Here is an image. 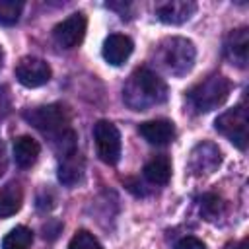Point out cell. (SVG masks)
<instances>
[{"label":"cell","mask_w":249,"mask_h":249,"mask_svg":"<svg viewBox=\"0 0 249 249\" xmlns=\"http://www.w3.org/2000/svg\"><path fill=\"white\" fill-rule=\"evenodd\" d=\"M123 99L132 111H146L167 99V84L150 68H138L128 76Z\"/></svg>","instance_id":"6da1fadb"},{"label":"cell","mask_w":249,"mask_h":249,"mask_svg":"<svg viewBox=\"0 0 249 249\" xmlns=\"http://www.w3.org/2000/svg\"><path fill=\"white\" fill-rule=\"evenodd\" d=\"M156 58L167 74L181 78L187 72H191L196 58V49L193 41L185 37H167L158 45Z\"/></svg>","instance_id":"7a4b0ae2"},{"label":"cell","mask_w":249,"mask_h":249,"mask_svg":"<svg viewBox=\"0 0 249 249\" xmlns=\"http://www.w3.org/2000/svg\"><path fill=\"white\" fill-rule=\"evenodd\" d=\"M23 119L31 126H35L39 132L49 136L53 140V144H56L58 140H62L66 134L72 132L70 115H68L66 107L60 105V103H51V105L25 109L23 111Z\"/></svg>","instance_id":"3957f363"},{"label":"cell","mask_w":249,"mask_h":249,"mask_svg":"<svg viewBox=\"0 0 249 249\" xmlns=\"http://www.w3.org/2000/svg\"><path fill=\"white\" fill-rule=\"evenodd\" d=\"M230 89H231V84L226 76L210 74L204 80H200L198 84H195L189 89L187 97H189L191 107L196 113H208L212 109H218L228 99Z\"/></svg>","instance_id":"277c9868"},{"label":"cell","mask_w":249,"mask_h":249,"mask_svg":"<svg viewBox=\"0 0 249 249\" xmlns=\"http://www.w3.org/2000/svg\"><path fill=\"white\" fill-rule=\"evenodd\" d=\"M249 119H247V109L243 105H237L233 109H228L226 113H222L216 121L214 126L216 130L226 136L235 148L245 150L247 148V140H249Z\"/></svg>","instance_id":"5b68a950"},{"label":"cell","mask_w":249,"mask_h":249,"mask_svg":"<svg viewBox=\"0 0 249 249\" xmlns=\"http://www.w3.org/2000/svg\"><path fill=\"white\" fill-rule=\"evenodd\" d=\"M93 140L97 156L103 163L115 165L121 160V132L109 121H97L93 126Z\"/></svg>","instance_id":"8992f818"},{"label":"cell","mask_w":249,"mask_h":249,"mask_svg":"<svg viewBox=\"0 0 249 249\" xmlns=\"http://www.w3.org/2000/svg\"><path fill=\"white\" fill-rule=\"evenodd\" d=\"M86 27H88V19L82 12L70 14L66 19H62L60 23L54 25L53 39L60 49H74L82 43V39L86 35Z\"/></svg>","instance_id":"52a82bcc"},{"label":"cell","mask_w":249,"mask_h":249,"mask_svg":"<svg viewBox=\"0 0 249 249\" xmlns=\"http://www.w3.org/2000/svg\"><path fill=\"white\" fill-rule=\"evenodd\" d=\"M16 78L21 86L25 88H39L51 80V66L47 60L37 58V56H23L16 64Z\"/></svg>","instance_id":"ba28073f"},{"label":"cell","mask_w":249,"mask_h":249,"mask_svg":"<svg viewBox=\"0 0 249 249\" xmlns=\"http://www.w3.org/2000/svg\"><path fill=\"white\" fill-rule=\"evenodd\" d=\"M222 161V154L218 150V146H214L212 142H200L193 148L191 156H189V169L193 175H206L212 173Z\"/></svg>","instance_id":"9c48e42d"},{"label":"cell","mask_w":249,"mask_h":249,"mask_svg":"<svg viewBox=\"0 0 249 249\" xmlns=\"http://www.w3.org/2000/svg\"><path fill=\"white\" fill-rule=\"evenodd\" d=\"M224 56L237 68L247 66L249 58V31L247 27L231 29L224 41Z\"/></svg>","instance_id":"30bf717a"},{"label":"cell","mask_w":249,"mask_h":249,"mask_svg":"<svg viewBox=\"0 0 249 249\" xmlns=\"http://www.w3.org/2000/svg\"><path fill=\"white\" fill-rule=\"evenodd\" d=\"M196 12V4L191 0H171L161 6H158L156 16L160 21L167 25H181L191 19V16Z\"/></svg>","instance_id":"8fae6325"},{"label":"cell","mask_w":249,"mask_h":249,"mask_svg":"<svg viewBox=\"0 0 249 249\" xmlns=\"http://www.w3.org/2000/svg\"><path fill=\"white\" fill-rule=\"evenodd\" d=\"M132 41L130 37L123 35V33H111L105 41H103V49H101V54L103 58L113 64V66H121L126 62V58L132 54Z\"/></svg>","instance_id":"7c38bea8"},{"label":"cell","mask_w":249,"mask_h":249,"mask_svg":"<svg viewBox=\"0 0 249 249\" xmlns=\"http://www.w3.org/2000/svg\"><path fill=\"white\" fill-rule=\"evenodd\" d=\"M140 136L154 146H165L175 138V124L167 119H154L146 121L138 126Z\"/></svg>","instance_id":"4fadbf2b"},{"label":"cell","mask_w":249,"mask_h":249,"mask_svg":"<svg viewBox=\"0 0 249 249\" xmlns=\"http://www.w3.org/2000/svg\"><path fill=\"white\" fill-rule=\"evenodd\" d=\"M84 179V158L80 152H70L66 156H60L58 163V181L66 187H74Z\"/></svg>","instance_id":"5bb4252c"},{"label":"cell","mask_w":249,"mask_h":249,"mask_svg":"<svg viewBox=\"0 0 249 249\" xmlns=\"http://www.w3.org/2000/svg\"><path fill=\"white\" fill-rule=\"evenodd\" d=\"M39 152H41V146L31 136H25L23 134V136H19V138L14 140V160H16V163L21 169L31 167L37 161Z\"/></svg>","instance_id":"9a60e30c"},{"label":"cell","mask_w":249,"mask_h":249,"mask_svg":"<svg viewBox=\"0 0 249 249\" xmlns=\"http://www.w3.org/2000/svg\"><path fill=\"white\" fill-rule=\"evenodd\" d=\"M21 202H23V191L19 183L10 181L0 187V218L14 216L21 208Z\"/></svg>","instance_id":"2e32d148"},{"label":"cell","mask_w":249,"mask_h":249,"mask_svg":"<svg viewBox=\"0 0 249 249\" xmlns=\"http://www.w3.org/2000/svg\"><path fill=\"white\" fill-rule=\"evenodd\" d=\"M144 177L152 185H167L171 179V161L167 156H154L146 165H144Z\"/></svg>","instance_id":"e0dca14e"},{"label":"cell","mask_w":249,"mask_h":249,"mask_svg":"<svg viewBox=\"0 0 249 249\" xmlns=\"http://www.w3.org/2000/svg\"><path fill=\"white\" fill-rule=\"evenodd\" d=\"M33 243V231L25 226H16L2 239V249H29Z\"/></svg>","instance_id":"ac0fdd59"},{"label":"cell","mask_w":249,"mask_h":249,"mask_svg":"<svg viewBox=\"0 0 249 249\" xmlns=\"http://www.w3.org/2000/svg\"><path fill=\"white\" fill-rule=\"evenodd\" d=\"M21 10H23L21 0H0V25L18 23Z\"/></svg>","instance_id":"d6986e66"},{"label":"cell","mask_w":249,"mask_h":249,"mask_svg":"<svg viewBox=\"0 0 249 249\" xmlns=\"http://www.w3.org/2000/svg\"><path fill=\"white\" fill-rule=\"evenodd\" d=\"M68 249H103L101 243L97 241V237L93 233H89L88 230H78L70 243H68Z\"/></svg>","instance_id":"ffe728a7"},{"label":"cell","mask_w":249,"mask_h":249,"mask_svg":"<svg viewBox=\"0 0 249 249\" xmlns=\"http://www.w3.org/2000/svg\"><path fill=\"white\" fill-rule=\"evenodd\" d=\"M200 214L206 220H214L222 214V200L216 195H204L200 198Z\"/></svg>","instance_id":"44dd1931"},{"label":"cell","mask_w":249,"mask_h":249,"mask_svg":"<svg viewBox=\"0 0 249 249\" xmlns=\"http://www.w3.org/2000/svg\"><path fill=\"white\" fill-rule=\"evenodd\" d=\"M173 249H206V245L195 235H185L175 243Z\"/></svg>","instance_id":"7402d4cb"},{"label":"cell","mask_w":249,"mask_h":249,"mask_svg":"<svg viewBox=\"0 0 249 249\" xmlns=\"http://www.w3.org/2000/svg\"><path fill=\"white\" fill-rule=\"evenodd\" d=\"M12 111V93L6 86L0 84V119H4Z\"/></svg>","instance_id":"603a6c76"},{"label":"cell","mask_w":249,"mask_h":249,"mask_svg":"<svg viewBox=\"0 0 249 249\" xmlns=\"http://www.w3.org/2000/svg\"><path fill=\"white\" fill-rule=\"evenodd\" d=\"M6 148H4V142H2V138H0V175L6 171Z\"/></svg>","instance_id":"cb8c5ba5"},{"label":"cell","mask_w":249,"mask_h":249,"mask_svg":"<svg viewBox=\"0 0 249 249\" xmlns=\"http://www.w3.org/2000/svg\"><path fill=\"white\" fill-rule=\"evenodd\" d=\"M226 249H249V239L247 237H243L241 241H237V243H228L226 245Z\"/></svg>","instance_id":"d4e9b609"},{"label":"cell","mask_w":249,"mask_h":249,"mask_svg":"<svg viewBox=\"0 0 249 249\" xmlns=\"http://www.w3.org/2000/svg\"><path fill=\"white\" fill-rule=\"evenodd\" d=\"M2 62H4V51H2V47H0V68H2Z\"/></svg>","instance_id":"484cf974"}]
</instances>
